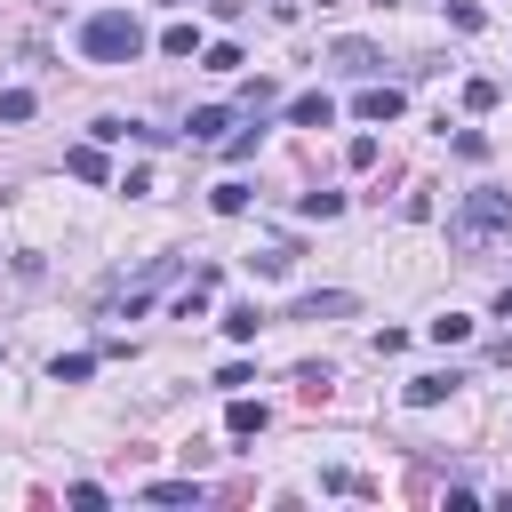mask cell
I'll return each mask as SVG.
<instances>
[{
    "instance_id": "6da1fadb",
    "label": "cell",
    "mask_w": 512,
    "mask_h": 512,
    "mask_svg": "<svg viewBox=\"0 0 512 512\" xmlns=\"http://www.w3.org/2000/svg\"><path fill=\"white\" fill-rule=\"evenodd\" d=\"M80 56H88V64H136V56H144V24H136L128 8H96V16L80 24Z\"/></svg>"
},
{
    "instance_id": "7a4b0ae2",
    "label": "cell",
    "mask_w": 512,
    "mask_h": 512,
    "mask_svg": "<svg viewBox=\"0 0 512 512\" xmlns=\"http://www.w3.org/2000/svg\"><path fill=\"white\" fill-rule=\"evenodd\" d=\"M504 224H512V192L480 184V192H464V208L448 216V240H456V248H480V240H496Z\"/></svg>"
},
{
    "instance_id": "3957f363",
    "label": "cell",
    "mask_w": 512,
    "mask_h": 512,
    "mask_svg": "<svg viewBox=\"0 0 512 512\" xmlns=\"http://www.w3.org/2000/svg\"><path fill=\"white\" fill-rule=\"evenodd\" d=\"M352 112H360V120H376V128H384V120H400V112H408V96H400V88H384V80H368V88H360V96H352Z\"/></svg>"
},
{
    "instance_id": "277c9868",
    "label": "cell",
    "mask_w": 512,
    "mask_h": 512,
    "mask_svg": "<svg viewBox=\"0 0 512 512\" xmlns=\"http://www.w3.org/2000/svg\"><path fill=\"white\" fill-rule=\"evenodd\" d=\"M352 304H360L352 288H320V296H296V312H288V320H344Z\"/></svg>"
},
{
    "instance_id": "5b68a950",
    "label": "cell",
    "mask_w": 512,
    "mask_h": 512,
    "mask_svg": "<svg viewBox=\"0 0 512 512\" xmlns=\"http://www.w3.org/2000/svg\"><path fill=\"white\" fill-rule=\"evenodd\" d=\"M456 384H464L456 368H432V376H408V408H440V400H448Z\"/></svg>"
},
{
    "instance_id": "8992f818",
    "label": "cell",
    "mask_w": 512,
    "mask_h": 512,
    "mask_svg": "<svg viewBox=\"0 0 512 512\" xmlns=\"http://www.w3.org/2000/svg\"><path fill=\"white\" fill-rule=\"evenodd\" d=\"M264 424H272V416H264V400H248V392H232V408H224V432H232V440H256Z\"/></svg>"
},
{
    "instance_id": "52a82bcc",
    "label": "cell",
    "mask_w": 512,
    "mask_h": 512,
    "mask_svg": "<svg viewBox=\"0 0 512 512\" xmlns=\"http://www.w3.org/2000/svg\"><path fill=\"white\" fill-rule=\"evenodd\" d=\"M184 128H192V144H224V128H232V112H224V104H200V112H192Z\"/></svg>"
},
{
    "instance_id": "ba28073f",
    "label": "cell",
    "mask_w": 512,
    "mask_h": 512,
    "mask_svg": "<svg viewBox=\"0 0 512 512\" xmlns=\"http://www.w3.org/2000/svg\"><path fill=\"white\" fill-rule=\"evenodd\" d=\"M64 168H72L80 184H104V176H112V168H104V144H72V152H64Z\"/></svg>"
},
{
    "instance_id": "9c48e42d",
    "label": "cell",
    "mask_w": 512,
    "mask_h": 512,
    "mask_svg": "<svg viewBox=\"0 0 512 512\" xmlns=\"http://www.w3.org/2000/svg\"><path fill=\"white\" fill-rule=\"evenodd\" d=\"M288 120H296V128H328V120H336V104L312 88V96H296V104H288Z\"/></svg>"
},
{
    "instance_id": "30bf717a",
    "label": "cell",
    "mask_w": 512,
    "mask_h": 512,
    "mask_svg": "<svg viewBox=\"0 0 512 512\" xmlns=\"http://www.w3.org/2000/svg\"><path fill=\"white\" fill-rule=\"evenodd\" d=\"M48 376H56V384H88V376H96V352H56Z\"/></svg>"
},
{
    "instance_id": "8fae6325",
    "label": "cell",
    "mask_w": 512,
    "mask_h": 512,
    "mask_svg": "<svg viewBox=\"0 0 512 512\" xmlns=\"http://www.w3.org/2000/svg\"><path fill=\"white\" fill-rule=\"evenodd\" d=\"M336 64H344V72H360V80H368V72H376V48H368V40H336Z\"/></svg>"
},
{
    "instance_id": "7c38bea8",
    "label": "cell",
    "mask_w": 512,
    "mask_h": 512,
    "mask_svg": "<svg viewBox=\"0 0 512 512\" xmlns=\"http://www.w3.org/2000/svg\"><path fill=\"white\" fill-rule=\"evenodd\" d=\"M256 328H264V312H256V304H232V312H224V336H232V344H248Z\"/></svg>"
},
{
    "instance_id": "4fadbf2b",
    "label": "cell",
    "mask_w": 512,
    "mask_h": 512,
    "mask_svg": "<svg viewBox=\"0 0 512 512\" xmlns=\"http://www.w3.org/2000/svg\"><path fill=\"white\" fill-rule=\"evenodd\" d=\"M424 336H432V344H464L472 320H464V312H440V320H424Z\"/></svg>"
},
{
    "instance_id": "5bb4252c",
    "label": "cell",
    "mask_w": 512,
    "mask_h": 512,
    "mask_svg": "<svg viewBox=\"0 0 512 512\" xmlns=\"http://www.w3.org/2000/svg\"><path fill=\"white\" fill-rule=\"evenodd\" d=\"M144 496H152V504H200V480H152Z\"/></svg>"
},
{
    "instance_id": "9a60e30c",
    "label": "cell",
    "mask_w": 512,
    "mask_h": 512,
    "mask_svg": "<svg viewBox=\"0 0 512 512\" xmlns=\"http://www.w3.org/2000/svg\"><path fill=\"white\" fill-rule=\"evenodd\" d=\"M208 208H216V216H248V184H216Z\"/></svg>"
},
{
    "instance_id": "2e32d148",
    "label": "cell",
    "mask_w": 512,
    "mask_h": 512,
    "mask_svg": "<svg viewBox=\"0 0 512 512\" xmlns=\"http://www.w3.org/2000/svg\"><path fill=\"white\" fill-rule=\"evenodd\" d=\"M448 24H456V32H480L488 8H480V0H448Z\"/></svg>"
},
{
    "instance_id": "e0dca14e",
    "label": "cell",
    "mask_w": 512,
    "mask_h": 512,
    "mask_svg": "<svg viewBox=\"0 0 512 512\" xmlns=\"http://www.w3.org/2000/svg\"><path fill=\"white\" fill-rule=\"evenodd\" d=\"M192 48H200L192 24H168V32H160V56H192Z\"/></svg>"
},
{
    "instance_id": "ac0fdd59",
    "label": "cell",
    "mask_w": 512,
    "mask_h": 512,
    "mask_svg": "<svg viewBox=\"0 0 512 512\" xmlns=\"http://www.w3.org/2000/svg\"><path fill=\"white\" fill-rule=\"evenodd\" d=\"M296 384H304V400H328V384H336V376H328L320 360H304V368H296Z\"/></svg>"
},
{
    "instance_id": "d6986e66",
    "label": "cell",
    "mask_w": 512,
    "mask_h": 512,
    "mask_svg": "<svg viewBox=\"0 0 512 512\" xmlns=\"http://www.w3.org/2000/svg\"><path fill=\"white\" fill-rule=\"evenodd\" d=\"M40 104H32V88H0V120H32Z\"/></svg>"
},
{
    "instance_id": "ffe728a7",
    "label": "cell",
    "mask_w": 512,
    "mask_h": 512,
    "mask_svg": "<svg viewBox=\"0 0 512 512\" xmlns=\"http://www.w3.org/2000/svg\"><path fill=\"white\" fill-rule=\"evenodd\" d=\"M200 64H208V72H240V48H232V40H216V48L200 56Z\"/></svg>"
},
{
    "instance_id": "44dd1931",
    "label": "cell",
    "mask_w": 512,
    "mask_h": 512,
    "mask_svg": "<svg viewBox=\"0 0 512 512\" xmlns=\"http://www.w3.org/2000/svg\"><path fill=\"white\" fill-rule=\"evenodd\" d=\"M496 104V80H464V112H488Z\"/></svg>"
},
{
    "instance_id": "7402d4cb",
    "label": "cell",
    "mask_w": 512,
    "mask_h": 512,
    "mask_svg": "<svg viewBox=\"0 0 512 512\" xmlns=\"http://www.w3.org/2000/svg\"><path fill=\"white\" fill-rule=\"evenodd\" d=\"M344 168H376V136H352L344 144Z\"/></svg>"
},
{
    "instance_id": "603a6c76",
    "label": "cell",
    "mask_w": 512,
    "mask_h": 512,
    "mask_svg": "<svg viewBox=\"0 0 512 512\" xmlns=\"http://www.w3.org/2000/svg\"><path fill=\"white\" fill-rule=\"evenodd\" d=\"M248 272H256V280H280V272H288V248H272V256H248Z\"/></svg>"
},
{
    "instance_id": "cb8c5ba5",
    "label": "cell",
    "mask_w": 512,
    "mask_h": 512,
    "mask_svg": "<svg viewBox=\"0 0 512 512\" xmlns=\"http://www.w3.org/2000/svg\"><path fill=\"white\" fill-rule=\"evenodd\" d=\"M496 320H512V288H504V296H496Z\"/></svg>"
},
{
    "instance_id": "d4e9b609",
    "label": "cell",
    "mask_w": 512,
    "mask_h": 512,
    "mask_svg": "<svg viewBox=\"0 0 512 512\" xmlns=\"http://www.w3.org/2000/svg\"><path fill=\"white\" fill-rule=\"evenodd\" d=\"M160 8H184V0H160Z\"/></svg>"
}]
</instances>
